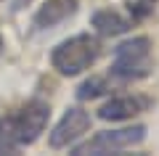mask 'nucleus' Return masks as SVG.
Returning a JSON list of instances; mask_svg holds the SVG:
<instances>
[{"label":"nucleus","mask_w":159,"mask_h":156,"mask_svg":"<svg viewBox=\"0 0 159 156\" xmlns=\"http://www.w3.org/2000/svg\"><path fill=\"white\" fill-rule=\"evenodd\" d=\"M80 8V0H45L37 8L32 24L34 29H53L58 24H64L66 19H72Z\"/></svg>","instance_id":"0eeeda50"},{"label":"nucleus","mask_w":159,"mask_h":156,"mask_svg":"<svg viewBox=\"0 0 159 156\" xmlns=\"http://www.w3.org/2000/svg\"><path fill=\"white\" fill-rule=\"evenodd\" d=\"M90 130V114L80 106H72L64 111V117L58 119V124L53 127V132L48 135V145L51 148H69L74 145L82 135Z\"/></svg>","instance_id":"39448f33"},{"label":"nucleus","mask_w":159,"mask_h":156,"mask_svg":"<svg viewBox=\"0 0 159 156\" xmlns=\"http://www.w3.org/2000/svg\"><path fill=\"white\" fill-rule=\"evenodd\" d=\"M0 53H3V37H0Z\"/></svg>","instance_id":"9b49d317"},{"label":"nucleus","mask_w":159,"mask_h":156,"mask_svg":"<svg viewBox=\"0 0 159 156\" xmlns=\"http://www.w3.org/2000/svg\"><path fill=\"white\" fill-rule=\"evenodd\" d=\"M154 69L151 61V40L146 34H138V37L122 40V42L114 48V61H111V74L114 79H122V82H133V79H143L148 77Z\"/></svg>","instance_id":"7ed1b4c3"},{"label":"nucleus","mask_w":159,"mask_h":156,"mask_svg":"<svg viewBox=\"0 0 159 156\" xmlns=\"http://www.w3.org/2000/svg\"><path fill=\"white\" fill-rule=\"evenodd\" d=\"M98 58H101V40L88 32L58 42L51 53V64L61 77H77L88 72Z\"/></svg>","instance_id":"f03ea898"},{"label":"nucleus","mask_w":159,"mask_h":156,"mask_svg":"<svg viewBox=\"0 0 159 156\" xmlns=\"http://www.w3.org/2000/svg\"><path fill=\"white\" fill-rule=\"evenodd\" d=\"M48 119L51 106L40 98H32L21 109L0 117V154H13L24 145H32L48 127Z\"/></svg>","instance_id":"f257e3e1"},{"label":"nucleus","mask_w":159,"mask_h":156,"mask_svg":"<svg viewBox=\"0 0 159 156\" xmlns=\"http://www.w3.org/2000/svg\"><path fill=\"white\" fill-rule=\"evenodd\" d=\"M146 140V127L143 124H130V127L119 130H101L85 143H80L72 148L74 156H101V154H117V151H127L133 145H141Z\"/></svg>","instance_id":"20e7f679"},{"label":"nucleus","mask_w":159,"mask_h":156,"mask_svg":"<svg viewBox=\"0 0 159 156\" xmlns=\"http://www.w3.org/2000/svg\"><path fill=\"white\" fill-rule=\"evenodd\" d=\"M90 24L101 37H119L130 29V19H125L119 11L114 8H101L90 16Z\"/></svg>","instance_id":"6e6552de"},{"label":"nucleus","mask_w":159,"mask_h":156,"mask_svg":"<svg viewBox=\"0 0 159 156\" xmlns=\"http://www.w3.org/2000/svg\"><path fill=\"white\" fill-rule=\"evenodd\" d=\"M109 90H111V87H109L106 77H88L85 82L77 87V98H80V100H93V98L106 95Z\"/></svg>","instance_id":"1a4fd4ad"},{"label":"nucleus","mask_w":159,"mask_h":156,"mask_svg":"<svg viewBox=\"0 0 159 156\" xmlns=\"http://www.w3.org/2000/svg\"><path fill=\"white\" fill-rule=\"evenodd\" d=\"M159 0H125L127 11H130V19L133 21H146L148 16L154 13Z\"/></svg>","instance_id":"9d476101"},{"label":"nucleus","mask_w":159,"mask_h":156,"mask_svg":"<svg viewBox=\"0 0 159 156\" xmlns=\"http://www.w3.org/2000/svg\"><path fill=\"white\" fill-rule=\"evenodd\" d=\"M146 106H148V100L141 98V95H117V98H109L98 109V119H103V122H127V119L138 117Z\"/></svg>","instance_id":"423d86ee"}]
</instances>
